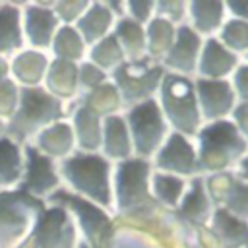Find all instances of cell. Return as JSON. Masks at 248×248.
<instances>
[{"label":"cell","mask_w":248,"mask_h":248,"mask_svg":"<svg viewBox=\"0 0 248 248\" xmlns=\"http://www.w3.org/2000/svg\"><path fill=\"white\" fill-rule=\"evenodd\" d=\"M48 56L54 60L79 64L87 56V45L83 43L81 35L76 31L74 25H60L50 43Z\"/></svg>","instance_id":"83f0119b"},{"label":"cell","mask_w":248,"mask_h":248,"mask_svg":"<svg viewBox=\"0 0 248 248\" xmlns=\"http://www.w3.org/2000/svg\"><path fill=\"white\" fill-rule=\"evenodd\" d=\"M231 52L248 50V21L244 19H229L221 29L219 39Z\"/></svg>","instance_id":"e575fe53"},{"label":"cell","mask_w":248,"mask_h":248,"mask_svg":"<svg viewBox=\"0 0 248 248\" xmlns=\"http://www.w3.org/2000/svg\"><path fill=\"white\" fill-rule=\"evenodd\" d=\"M161 112L169 120L174 132L182 136H194L200 132L202 116L196 99L194 81L186 76L165 74L161 79Z\"/></svg>","instance_id":"8992f818"},{"label":"cell","mask_w":248,"mask_h":248,"mask_svg":"<svg viewBox=\"0 0 248 248\" xmlns=\"http://www.w3.org/2000/svg\"><path fill=\"white\" fill-rule=\"evenodd\" d=\"M21 23L25 46L48 52L50 43L60 27L50 2H21Z\"/></svg>","instance_id":"7c38bea8"},{"label":"cell","mask_w":248,"mask_h":248,"mask_svg":"<svg viewBox=\"0 0 248 248\" xmlns=\"http://www.w3.org/2000/svg\"><path fill=\"white\" fill-rule=\"evenodd\" d=\"M188 12L192 17V29L200 35H211L217 31L225 17V4L223 2H190Z\"/></svg>","instance_id":"4dcf8cb0"},{"label":"cell","mask_w":248,"mask_h":248,"mask_svg":"<svg viewBox=\"0 0 248 248\" xmlns=\"http://www.w3.org/2000/svg\"><path fill=\"white\" fill-rule=\"evenodd\" d=\"M16 248H35L33 246V242H31V238H27V240H23L19 246H16Z\"/></svg>","instance_id":"bcb514c9"},{"label":"cell","mask_w":248,"mask_h":248,"mask_svg":"<svg viewBox=\"0 0 248 248\" xmlns=\"http://www.w3.org/2000/svg\"><path fill=\"white\" fill-rule=\"evenodd\" d=\"M62 188L58 163L37 151L31 143L23 145V172L17 190L31 198L46 202L56 190Z\"/></svg>","instance_id":"30bf717a"},{"label":"cell","mask_w":248,"mask_h":248,"mask_svg":"<svg viewBox=\"0 0 248 248\" xmlns=\"http://www.w3.org/2000/svg\"><path fill=\"white\" fill-rule=\"evenodd\" d=\"M68 122L74 132L76 151L83 153H99L101 151V136H103V118L91 112L81 103L74 101L68 107Z\"/></svg>","instance_id":"e0dca14e"},{"label":"cell","mask_w":248,"mask_h":248,"mask_svg":"<svg viewBox=\"0 0 248 248\" xmlns=\"http://www.w3.org/2000/svg\"><path fill=\"white\" fill-rule=\"evenodd\" d=\"M155 167L159 172H169L176 176H192L198 172V155L194 145L186 136L170 132L163 145L155 153Z\"/></svg>","instance_id":"5bb4252c"},{"label":"cell","mask_w":248,"mask_h":248,"mask_svg":"<svg viewBox=\"0 0 248 248\" xmlns=\"http://www.w3.org/2000/svg\"><path fill=\"white\" fill-rule=\"evenodd\" d=\"M25 48L21 2H0V54L10 58Z\"/></svg>","instance_id":"cb8c5ba5"},{"label":"cell","mask_w":248,"mask_h":248,"mask_svg":"<svg viewBox=\"0 0 248 248\" xmlns=\"http://www.w3.org/2000/svg\"><path fill=\"white\" fill-rule=\"evenodd\" d=\"M8 78V58L0 54V79Z\"/></svg>","instance_id":"f6af8a7d"},{"label":"cell","mask_w":248,"mask_h":248,"mask_svg":"<svg viewBox=\"0 0 248 248\" xmlns=\"http://www.w3.org/2000/svg\"><path fill=\"white\" fill-rule=\"evenodd\" d=\"M31 145L56 163L70 157L76 151V140H74V132H72L68 118L58 120V122L46 126L45 130H41L31 140Z\"/></svg>","instance_id":"d6986e66"},{"label":"cell","mask_w":248,"mask_h":248,"mask_svg":"<svg viewBox=\"0 0 248 248\" xmlns=\"http://www.w3.org/2000/svg\"><path fill=\"white\" fill-rule=\"evenodd\" d=\"M227 184L217 192V198L221 200V207L227 209L231 215L238 219H248V182L234 176V174H225Z\"/></svg>","instance_id":"f1b7e54d"},{"label":"cell","mask_w":248,"mask_h":248,"mask_svg":"<svg viewBox=\"0 0 248 248\" xmlns=\"http://www.w3.org/2000/svg\"><path fill=\"white\" fill-rule=\"evenodd\" d=\"M225 8H229L236 16V19L248 21V2H229L225 4Z\"/></svg>","instance_id":"7bdbcfd3"},{"label":"cell","mask_w":248,"mask_h":248,"mask_svg":"<svg viewBox=\"0 0 248 248\" xmlns=\"http://www.w3.org/2000/svg\"><path fill=\"white\" fill-rule=\"evenodd\" d=\"M232 116H234V126L238 128V132L248 141V103H242V105L234 107Z\"/></svg>","instance_id":"b9f144b4"},{"label":"cell","mask_w":248,"mask_h":248,"mask_svg":"<svg viewBox=\"0 0 248 248\" xmlns=\"http://www.w3.org/2000/svg\"><path fill=\"white\" fill-rule=\"evenodd\" d=\"M68 118V105L52 97L43 87H29L21 89L19 103L12 118L6 122V134L19 141L21 145L31 143V140L45 130L46 126L66 120Z\"/></svg>","instance_id":"3957f363"},{"label":"cell","mask_w":248,"mask_h":248,"mask_svg":"<svg viewBox=\"0 0 248 248\" xmlns=\"http://www.w3.org/2000/svg\"><path fill=\"white\" fill-rule=\"evenodd\" d=\"M114 39L118 41L124 58L126 60H141L147 58V45H145V29L134 21L132 17H120L114 21V29H112Z\"/></svg>","instance_id":"4316f807"},{"label":"cell","mask_w":248,"mask_h":248,"mask_svg":"<svg viewBox=\"0 0 248 248\" xmlns=\"http://www.w3.org/2000/svg\"><path fill=\"white\" fill-rule=\"evenodd\" d=\"M176 29L170 21L163 17H155L149 21L145 31V45H147V58H159L165 56L174 41Z\"/></svg>","instance_id":"836d02e7"},{"label":"cell","mask_w":248,"mask_h":248,"mask_svg":"<svg viewBox=\"0 0 248 248\" xmlns=\"http://www.w3.org/2000/svg\"><path fill=\"white\" fill-rule=\"evenodd\" d=\"M85 60L93 62L95 66H99L101 70H105V72L108 74V72H112L114 68H118L126 58H124V52H122L118 41L114 39V35H112V31H110V35H107L105 39L97 41L95 45H91V46L87 48Z\"/></svg>","instance_id":"d6a6232c"},{"label":"cell","mask_w":248,"mask_h":248,"mask_svg":"<svg viewBox=\"0 0 248 248\" xmlns=\"http://www.w3.org/2000/svg\"><path fill=\"white\" fill-rule=\"evenodd\" d=\"M29 238L35 248H78L81 240L68 211L54 203L45 205Z\"/></svg>","instance_id":"8fae6325"},{"label":"cell","mask_w":248,"mask_h":248,"mask_svg":"<svg viewBox=\"0 0 248 248\" xmlns=\"http://www.w3.org/2000/svg\"><path fill=\"white\" fill-rule=\"evenodd\" d=\"M46 202L12 188L0 190V248H16L27 240Z\"/></svg>","instance_id":"52a82bcc"},{"label":"cell","mask_w":248,"mask_h":248,"mask_svg":"<svg viewBox=\"0 0 248 248\" xmlns=\"http://www.w3.org/2000/svg\"><path fill=\"white\" fill-rule=\"evenodd\" d=\"M2 134H6V124H4V122H0V136H2Z\"/></svg>","instance_id":"7dc6e473"},{"label":"cell","mask_w":248,"mask_h":248,"mask_svg":"<svg viewBox=\"0 0 248 248\" xmlns=\"http://www.w3.org/2000/svg\"><path fill=\"white\" fill-rule=\"evenodd\" d=\"M196 89V99L200 107V116L203 120L215 122L223 120L227 114L234 110L236 103V93L227 79H207V78H198L194 81Z\"/></svg>","instance_id":"4fadbf2b"},{"label":"cell","mask_w":248,"mask_h":248,"mask_svg":"<svg viewBox=\"0 0 248 248\" xmlns=\"http://www.w3.org/2000/svg\"><path fill=\"white\" fill-rule=\"evenodd\" d=\"M246 248H248V246H246Z\"/></svg>","instance_id":"681fc988"},{"label":"cell","mask_w":248,"mask_h":248,"mask_svg":"<svg viewBox=\"0 0 248 248\" xmlns=\"http://www.w3.org/2000/svg\"><path fill=\"white\" fill-rule=\"evenodd\" d=\"M132 140L124 116L110 114L103 118V136H101V155L108 161H126L132 155Z\"/></svg>","instance_id":"603a6c76"},{"label":"cell","mask_w":248,"mask_h":248,"mask_svg":"<svg viewBox=\"0 0 248 248\" xmlns=\"http://www.w3.org/2000/svg\"><path fill=\"white\" fill-rule=\"evenodd\" d=\"M21 87L10 78L0 79V122H8L17 108Z\"/></svg>","instance_id":"8d00e7d4"},{"label":"cell","mask_w":248,"mask_h":248,"mask_svg":"<svg viewBox=\"0 0 248 248\" xmlns=\"http://www.w3.org/2000/svg\"><path fill=\"white\" fill-rule=\"evenodd\" d=\"M236 176L248 182V153L240 159V163H238V174H236Z\"/></svg>","instance_id":"ee69618b"},{"label":"cell","mask_w":248,"mask_h":248,"mask_svg":"<svg viewBox=\"0 0 248 248\" xmlns=\"http://www.w3.org/2000/svg\"><path fill=\"white\" fill-rule=\"evenodd\" d=\"M46 203H54L60 205L62 209L68 211V215L72 217L79 238L91 246V248H107L112 234H114V221L108 215L107 209H103L101 205L72 194L66 188L56 190Z\"/></svg>","instance_id":"5b68a950"},{"label":"cell","mask_w":248,"mask_h":248,"mask_svg":"<svg viewBox=\"0 0 248 248\" xmlns=\"http://www.w3.org/2000/svg\"><path fill=\"white\" fill-rule=\"evenodd\" d=\"M43 89H46L52 97H56L58 101L70 107L79 97L78 64L50 58V64H48V70L43 81Z\"/></svg>","instance_id":"ffe728a7"},{"label":"cell","mask_w":248,"mask_h":248,"mask_svg":"<svg viewBox=\"0 0 248 248\" xmlns=\"http://www.w3.org/2000/svg\"><path fill=\"white\" fill-rule=\"evenodd\" d=\"M248 153V141L234 122L223 118L209 122L198 132V170L221 174Z\"/></svg>","instance_id":"277c9868"},{"label":"cell","mask_w":248,"mask_h":248,"mask_svg":"<svg viewBox=\"0 0 248 248\" xmlns=\"http://www.w3.org/2000/svg\"><path fill=\"white\" fill-rule=\"evenodd\" d=\"M126 126L132 140V149L140 159H149L157 153L167 138V120L161 112V107L155 99H147L143 103L128 108Z\"/></svg>","instance_id":"9c48e42d"},{"label":"cell","mask_w":248,"mask_h":248,"mask_svg":"<svg viewBox=\"0 0 248 248\" xmlns=\"http://www.w3.org/2000/svg\"><path fill=\"white\" fill-rule=\"evenodd\" d=\"M149 188H151V196L157 200V203L176 209L186 192V182H184V178H180L176 174L157 170L149 178Z\"/></svg>","instance_id":"f546056e"},{"label":"cell","mask_w":248,"mask_h":248,"mask_svg":"<svg viewBox=\"0 0 248 248\" xmlns=\"http://www.w3.org/2000/svg\"><path fill=\"white\" fill-rule=\"evenodd\" d=\"M186 2H155V10L159 12L157 17H163L170 23L182 21L186 14Z\"/></svg>","instance_id":"f35d334b"},{"label":"cell","mask_w":248,"mask_h":248,"mask_svg":"<svg viewBox=\"0 0 248 248\" xmlns=\"http://www.w3.org/2000/svg\"><path fill=\"white\" fill-rule=\"evenodd\" d=\"M211 213H213V202L205 178L194 176L176 207V215L190 225H207Z\"/></svg>","instance_id":"ac0fdd59"},{"label":"cell","mask_w":248,"mask_h":248,"mask_svg":"<svg viewBox=\"0 0 248 248\" xmlns=\"http://www.w3.org/2000/svg\"><path fill=\"white\" fill-rule=\"evenodd\" d=\"M23 172V145L10 138L0 136V190L17 188Z\"/></svg>","instance_id":"484cf974"},{"label":"cell","mask_w":248,"mask_h":248,"mask_svg":"<svg viewBox=\"0 0 248 248\" xmlns=\"http://www.w3.org/2000/svg\"><path fill=\"white\" fill-rule=\"evenodd\" d=\"M87 6H89V2H85V0H58V2H50V8H52L56 19L60 21V25H76L78 19L87 10Z\"/></svg>","instance_id":"74e56055"},{"label":"cell","mask_w":248,"mask_h":248,"mask_svg":"<svg viewBox=\"0 0 248 248\" xmlns=\"http://www.w3.org/2000/svg\"><path fill=\"white\" fill-rule=\"evenodd\" d=\"M236 54L231 52L219 39L209 37L205 43H202L200 58H198V72L202 78L207 79H223L227 74H231L236 68Z\"/></svg>","instance_id":"44dd1931"},{"label":"cell","mask_w":248,"mask_h":248,"mask_svg":"<svg viewBox=\"0 0 248 248\" xmlns=\"http://www.w3.org/2000/svg\"><path fill=\"white\" fill-rule=\"evenodd\" d=\"M231 85H232L234 93L242 99V103H248V64H242L236 68L234 79Z\"/></svg>","instance_id":"60d3db41"},{"label":"cell","mask_w":248,"mask_h":248,"mask_svg":"<svg viewBox=\"0 0 248 248\" xmlns=\"http://www.w3.org/2000/svg\"><path fill=\"white\" fill-rule=\"evenodd\" d=\"M165 76L163 64L151 62V58L141 60H124L118 68L112 70V85L118 91L122 107L132 108L138 103L151 99V95L161 85Z\"/></svg>","instance_id":"ba28073f"},{"label":"cell","mask_w":248,"mask_h":248,"mask_svg":"<svg viewBox=\"0 0 248 248\" xmlns=\"http://www.w3.org/2000/svg\"><path fill=\"white\" fill-rule=\"evenodd\" d=\"M78 248H91V246H87L83 240H79V244H78Z\"/></svg>","instance_id":"c3c4849f"},{"label":"cell","mask_w":248,"mask_h":248,"mask_svg":"<svg viewBox=\"0 0 248 248\" xmlns=\"http://www.w3.org/2000/svg\"><path fill=\"white\" fill-rule=\"evenodd\" d=\"M107 81H108V74L105 70H101L99 66H95L93 62L81 60L78 64V87H79V95L89 93V91L101 87Z\"/></svg>","instance_id":"d590c367"},{"label":"cell","mask_w":248,"mask_h":248,"mask_svg":"<svg viewBox=\"0 0 248 248\" xmlns=\"http://www.w3.org/2000/svg\"><path fill=\"white\" fill-rule=\"evenodd\" d=\"M114 21L116 19L108 12V8L105 6V2H89L87 10L83 12V16L78 19V23L74 27L81 35L83 43L89 48L97 41H101L107 35H110V29L114 27Z\"/></svg>","instance_id":"d4e9b609"},{"label":"cell","mask_w":248,"mask_h":248,"mask_svg":"<svg viewBox=\"0 0 248 248\" xmlns=\"http://www.w3.org/2000/svg\"><path fill=\"white\" fill-rule=\"evenodd\" d=\"M48 64H50L48 52L25 46L8 58V78L16 81L21 89L43 87Z\"/></svg>","instance_id":"2e32d148"},{"label":"cell","mask_w":248,"mask_h":248,"mask_svg":"<svg viewBox=\"0 0 248 248\" xmlns=\"http://www.w3.org/2000/svg\"><path fill=\"white\" fill-rule=\"evenodd\" d=\"M151 165L145 159L130 157L116 165L112 176V205L122 219H149L159 211L149 188Z\"/></svg>","instance_id":"7a4b0ae2"},{"label":"cell","mask_w":248,"mask_h":248,"mask_svg":"<svg viewBox=\"0 0 248 248\" xmlns=\"http://www.w3.org/2000/svg\"><path fill=\"white\" fill-rule=\"evenodd\" d=\"M126 8L130 12V17L141 25L143 21H151V14L155 10V2H128Z\"/></svg>","instance_id":"ab89813d"},{"label":"cell","mask_w":248,"mask_h":248,"mask_svg":"<svg viewBox=\"0 0 248 248\" xmlns=\"http://www.w3.org/2000/svg\"><path fill=\"white\" fill-rule=\"evenodd\" d=\"M76 101L81 103L83 107H87L91 112H95L101 118H107L110 114H116V110L122 107L120 97H118V91H116V87L110 81L103 83L101 87H97V89H93L89 93L79 95Z\"/></svg>","instance_id":"1f68e13d"},{"label":"cell","mask_w":248,"mask_h":248,"mask_svg":"<svg viewBox=\"0 0 248 248\" xmlns=\"http://www.w3.org/2000/svg\"><path fill=\"white\" fill-rule=\"evenodd\" d=\"M202 50V39L200 35L186 23H182L176 33L170 48L163 56V68H169L170 74L186 76L196 72L198 68V58Z\"/></svg>","instance_id":"9a60e30c"},{"label":"cell","mask_w":248,"mask_h":248,"mask_svg":"<svg viewBox=\"0 0 248 248\" xmlns=\"http://www.w3.org/2000/svg\"><path fill=\"white\" fill-rule=\"evenodd\" d=\"M209 232L221 248H246L248 246V221L231 215L223 207H215L209 219Z\"/></svg>","instance_id":"7402d4cb"},{"label":"cell","mask_w":248,"mask_h":248,"mask_svg":"<svg viewBox=\"0 0 248 248\" xmlns=\"http://www.w3.org/2000/svg\"><path fill=\"white\" fill-rule=\"evenodd\" d=\"M62 188L81 196L103 209L112 207V167L101 153L74 151L58 163Z\"/></svg>","instance_id":"6da1fadb"}]
</instances>
